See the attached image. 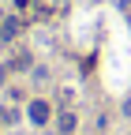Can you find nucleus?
<instances>
[{
    "label": "nucleus",
    "mask_w": 131,
    "mask_h": 135,
    "mask_svg": "<svg viewBox=\"0 0 131 135\" xmlns=\"http://www.w3.org/2000/svg\"><path fill=\"white\" fill-rule=\"evenodd\" d=\"M49 113H53V109H49V101H30V120H34V124H49Z\"/></svg>",
    "instance_id": "f257e3e1"
},
{
    "label": "nucleus",
    "mask_w": 131,
    "mask_h": 135,
    "mask_svg": "<svg viewBox=\"0 0 131 135\" xmlns=\"http://www.w3.org/2000/svg\"><path fill=\"white\" fill-rule=\"evenodd\" d=\"M75 128H79V116H75V113H60V116H56V131H60V135H71Z\"/></svg>",
    "instance_id": "f03ea898"
},
{
    "label": "nucleus",
    "mask_w": 131,
    "mask_h": 135,
    "mask_svg": "<svg viewBox=\"0 0 131 135\" xmlns=\"http://www.w3.org/2000/svg\"><path fill=\"white\" fill-rule=\"evenodd\" d=\"M19 30H23V23H19V19H4V23H0V41H11Z\"/></svg>",
    "instance_id": "7ed1b4c3"
},
{
    "label": "nucleus",
    "mask_w": 131,
    "mask_h": 135,
    "mask_svg": "<svg viewBox=\"0 0 131 135\" xmlns=\"http://www.w3.org/2000/svg\"><path fill=\"white\" fill-rule=\"evenodd\" d=\"M8 68H15V71H23V68H30V53H26V49H23V53H15Z\"/></svg>",
    "instance_id": "20e7f679"
},
{
    "label": "nucleus",
    "mask_w": 131,
    "mask_h": 135,
    "mask_svg": "<svg viewBox=\"0 0 131 135\" xmlns=\"http://www.w3.org/2000/svg\"><path fill=\"white\" fill-rule=\"evenodd\" d=\"M4 79H8V68H4V64H0V86H4Z\"/></svg>",
    "instance_id": "39448f33"
},
{
    "label": "nucleus",
    "mask_w": 131,
    "mask_h": 135,
    "mask_svg": "<svg viewBox=\"0 0 131 135\" xmlns=\"http://www.w3.org/2000/svg\"><path fill=\"white\" fill-rule=\"evenodd\" d=\"M26 4H30V0H15V8H26Z\"/></svg>",
    "instance_id": "423d86ee"
},
{
    "label": "nucleus",
    "mask_w": 131,
    "mask_h": 135,
    "mask_svg": "<svg viewBox=\"0 0 131 135\" xmlns=\"http://www.w3.org/2000/svg\"><path fill=\"white\" fill-rule=\"evenodd\" d=\"M127 19H131V8H127Z\"/></svg>",
    "instance_id": "0eeeda50"
},
{
    "label": "nucleus",
    "mask_w": 131,
    "mask_h": 135,
    "mask_svg": "<svg viewBox=\"0 0 131 135\" xmlns=\"http://www.w3.org/2000/svg\"><path fill=\"white\" fill-rule=\"evenodd\" d=\"M0 23H4V15H0Z\"/></svg>",
    "instance_id": "6e6552de"
}]
</instances>
